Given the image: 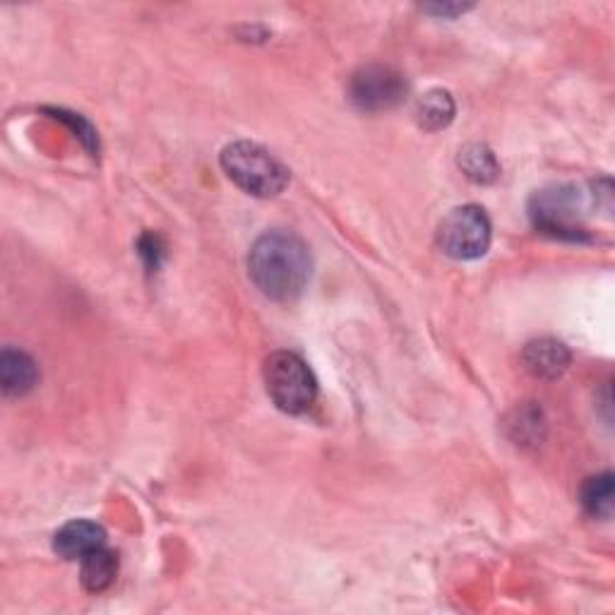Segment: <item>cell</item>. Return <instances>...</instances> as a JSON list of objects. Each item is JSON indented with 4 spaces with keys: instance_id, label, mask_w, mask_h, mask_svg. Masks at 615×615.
Segmentation results:
<instances>
[{
    "instance_id": "5b68a950",
    "label": "cell",
    "mask_w": 615,
    "mask_h": 615,
    "mask_svg": "<svg viewBox=\"0 0 615 615\" xmlns=\"http://www.w3.org/2000/svg\"><path fill=\"white\" fill-rule=\"evenodd\" d=\"M438 244L454 260H476L490 246V220L476 204L452 210L438 226Z\"/></svg>"
},
{
    "instance_id": "52a82bcc",
    "label": "cell",
    "mask_w": 615,
    "mask_h": 615,
    "mask_svg": "<svg viewBox=\"0 0 615 615\" xmlns=\"http://www.w3.org/2000/svg\"><path fill=\"white\" fill-rule=\"evenodd\" d=\"M522 364L541 380H558L570 366L568 346L558 340H536L529 342L522 352Z\"/></svg>"
},
{
    "instance_id": "277c9868",
    "label": "cell",
    "mask_w": 615,
    "mask_h": 615,
    "mask_svg": "<svg viewBox=\"0 0 615 615\" xmlns=\"http://www.w3.org/2000/svg\"><path fill=\"white\" fill-rule=\"evenodd\" d=\"M532 220L539 232L556 238L580 240L584 236V196L577 186H553L541 190L532 200Z\"/></svg>"
},
{
    "instance_id": "8fae6325",
    "label": "cell",
    "mask_w": 615,
    "mask_h": 615,
    "mask_svg": "<svg viewBox=\"0 0 615 615\" xmlns=\"http://www.w3.org/2000/svg\"><path fill=\"white\" fill-rule=\"evenodd\" d=\"M416 120L424 130H442L452 123L454 118V99L450 92L430 90L416 102Z\"/></svg>"
},
{
    "instance_id": "ba28073f",
    "label": "cell",
    "mask_w": 615,
    "mask_h": 615,
    "mask_svg": "<svg viewBox=\"0 0 615 615\" xmlns=\"http://www.w3.org/2000/svg\"><path fill=\"white\" fill-rule=\"evenodd\" d=\"M102 546H106V532L90 520L68 522L54 539V551L66 560H82Z\"/></svg>"
},
{
    "instance_id": "7a4b0ae2",
    "label": "cell",
    "mask_w": 615,
    "mask_h": 615,
    "mask_svg": "<svg viewBox=\"0 0 615 615\" xmlns=\"http://www.w3.org/2000/svg\"><path fill=\"white\" fill-rule=\"evenodd\" d=\"M222 168L234 184L256 198H276L288 186V168L256 142H232L222 150Z\"/></svg>"
},
{
    "instance_id": "7c38bea8",
    "label": "cell",
    "mask_w": 615,
    "mask_h": 615,
    "mask_svg": "<svg viewBox=\"0 0 615 615\" xmlns=\"http://www.w3.org/2000/svg\"><path fill=\"white\" fill-rule=\"evenodd\" d=\"M457 164L464 172V176L469 180H474V184H493L500 176V164L496 159V154H493L486 144H466V147L460 150V156H457Z\"/></svg>"
},
{
    "instance_id": "2e32d148",
    "label": "cell",
    "mask_w": 615,
    "mask_h": 615,
    "mask_svg": "<svg viewBox=\"0 0 615 615\" xmlns=\"http://www.w3.org/2000/svg\"><path fill=\"white\" fill-rule=\"evenodd\" d=\"M54 116L60 118V120H66V123H68L70 128H75L80 140H82L84 144H87V147L94 152V147H96V135H94V130H92V126L87 123V120H82L80 116L66 114V111H54Z\"/></svg>"
},
{
    "instance_id": "30bf717a",
    "label": "cell",
    "mask_w": 615,
    "mask_h": 615,
    "mask_svg": "<svg viewBox=\"0 0 615 615\" xmlns=\"http://www.w3.org/2000/svg\"><path fill=\"white\" fill-rule=\"evenodd\" d=\"M82 587L90 594H102L108 587L116 582L118 575V556L106 546L92 551L90 556L82 558V570H80Z\"/></svg>"
},
{
    "instance_id": "5bb4252c",
    "label": "cell",
    "mask_w": 615,
    "mask_h": 615,
    "mask_svg": "<svg viewBox=\"0 0 615 615\" xmlns=\"http://www.w3.org/2000/svg\"><path fill=\"white\" fill-rule=\"evenodd\" d=\"M582 505L584 510L596 517V520H611L613 515V474L592 476L582 486Z\"/></svg>"
},
{
    "instance_id": "8992f818",
    "label": "cell",
    "mask_w": 615,
    "mask_h": 615,
    "mask_svg": "<svg viewBox=\"0 0 615 615\" xmlns=\"http://www.w3.org/2000/svg\"><path fill=\"white\" fill-rule=\"evenodd\" d=\"M348 94L360 111H388V108L402 104L406 82L400 72L388 66H366L354 72Z\"/></svg>"
},
{
    "instance_id": "9c48e42d",
    "label": "cell",
    "mask_w": 615,
    "mask_h": 615,
    "mask_svg": "<svg viewBox=\"0 0 615 615\" xmlns=\"http://www.w3.org/2000/svg\"><path fill=\"white\" fill-rule=\"evenodd\" d=\"M39 382V368L34 358L17 348H5L0 354V385L8 397H22L34 390Z\"/></svg>"
},
{
    "instance_id": "e0dca14e",
    "label": "cell",
    "mask_w": 615,
    "mask_h": 615,
    "mask_svg": "<svg viewBox=\"0 0 615 615\" xmlns=\"http://www.w3.org/2000/svg\"><path fill=\"white\" fill-rule=\"evenodd\" d=\"M426 12H433V15H440V17H457V15H464L466 10H472V5H426Z\"/></svg>"
},
{
    "instance_id": "4fadbf2b",
    "label": "cell",
    "mask_w": 615,
    "mask_h": 615,
    "mask_svg": "<svg viewBox=\"0 0 615 615\" xmlns=\"http://www.w3.org/2000/svg\"><path fill=\"white\" fill-rule=\"evenodd\" d=\"M508 430L510 438L517 445H536L541 442V438H544L546 418L541 414V409L534 404L517 406L508 421Z\"/></svg>"
},
{
    "instance_id": "3957f363",
    "label": "cell",
    "mask_w": 615,
    "mask_h": 615,
    "mask_svg": "<svg viewBox=\"0 0 615 615\" xmlns=\"http://www.w3.org/2000/svg\"><path fill=\"white\" fill-rule=\"evenodd\" d=\"M262 378L270 400L286 414H304L316 404L318 380L306 360L292 352H274L268 356Z\"/></svg>"
},
{
    "instance_id": "9a60e30c",
    "label": "cell",
    "mask_w": 615,
    "mask_h": 615,
    "mask_svg": "<svg viewBox=\"0 0 615 615\" xmlns=\"http://www.w3.org/2000/svg\"><path fill=\"white\" fill-rule=\"evenodd\" d=\"M140 256L144 258V262H147V268L150 270H156L159 268V262L164 258V246H162V240L147 234V236H142L140 240Z\"/></svg>"
},
{
    "instance_id": "6da1fadb",
    "label": "cell",
    "mask_w": 615,
    "mask_h": 615,
    "mask_svg": "<svg viewBox=\"0 0 615 615\" xmlns=\"http://www.w3.org/2000/svg\"><path fill=\"white\" fill-rule=\"evenodd\" d=\"M312 260L308 246L294 234L268 232L250 248L248 274L260 292L286 304L294 300L310 282Z\"/></svg>"
}]
</instances>
